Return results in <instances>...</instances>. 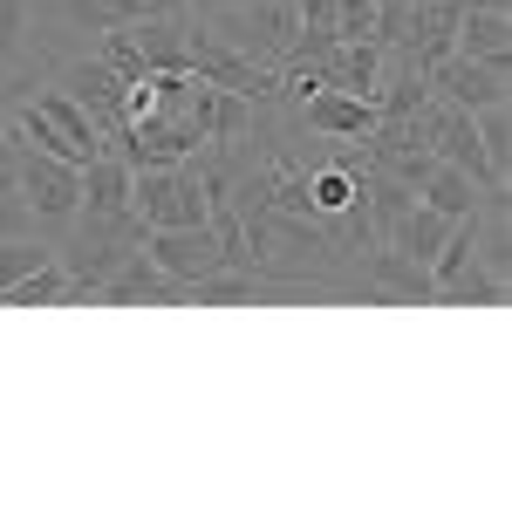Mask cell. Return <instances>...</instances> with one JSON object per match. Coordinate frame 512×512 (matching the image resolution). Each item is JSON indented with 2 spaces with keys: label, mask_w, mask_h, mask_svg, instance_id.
Masks as SVG:
<instances>
[{
  "label": "cell",
  "mask_w": 512,
  "mask_h": 512,
  "mask_svg": "<svg viewBox=\"0 0 512 512\" xmlns=\"http://www.w3.org/2000/svg\"><path fill=\"white\" fill-rule=\"evenodd\" d=\"M14 185H21V198H28L35 226H76V205H82V164L48 158V151H28V144H14Z\"/></svg>",
  "instance_id": "obj_2"
},
{
  "label": "cell",
  "mask_w": 512,
  "mask_h": 512,
  "mask_svg": "<svg viewBox=\"0 0 512 512\" xmlns=\"http://www.w3.org/2000/svg\"><path fill=\"white\" fill-rule=\"evenodd\" d=\"M144 14H192V7H185V0H137V21H144Z\"/></svg>",
  "instance_id": "obj_20"
},
{
  "label": "cell",
  "mask_w": 512,
  "mask_h": 512,
  "mask_svg": "<svg viewBox=\"0 0 512 512\" xmlns=\"http://www.w3.org/2000/svg\"><path fill=\"white\" fill-rule=\"evenodd\" d=\"M458 55H472V62H506V55H512V21H506V7L465 0V14H458Z\"/></svg>",
  "instance_id": "obj_11"
},
{
  "label": "cell",
  "mask_w": 512,
  "mask_h": 512,
  "mask_svg": "<svg viewBox=\"0 0 512 512\" xmlns=\"http://www.w3.org/2000/svg\"><path fill=\"white\" fill-rule=\"evenodd\" d=\"M437 308H506V280L499 274H478V260L458 280L437 287Z\"/></svg>",
  "instance_id": "obj_15"
},
{
  "label": "cell",
  "mask_w": 512,
  "mask_h": 512,
  "mask_svg": "<svg viewBox=\"0 0 512 512\" xmlns=\"http://www.w3.org/2000/svg\"><path fill=\"white\" fill-rule=\"evenodd\" d=\"M28 103H35L41 117H48L55 130H62V137H69V144H76V158H82V164H89V158H103V151H110V137H103V123L89 117V110H82V103L69 96V89H62V82H48V89H35Z\"/></svg>",
  "instance_id": "obj_8"
},
{
  "label": "cell",
  "mask_w": 512,
  "mask_h": 512,
  "mask_svg": "<svg viewBox=\"0 0 512 512\" xmlns=\"http://www.w3.org/2000/svg\"><path fill=\"white\" fill-rule=\"evenodd\" d=\"M424 82H431V96L458 103L465 117L492 110V103H506V62H472V55H458V48H451Z\"/></svg>",
  "instance_id": "obj_5"
},
{
  "label": "cell",
  "mask_w": 512,
  "mask_h": 512,
  "mask_svg": "<svg viewBox=\"0 0 512 512\" xmlns=\"http://www.w3.org/2000/svg\"><path fill=\"white\" fill-rule=\"evenodd\" d=\"M472 123H478V144H485L492 171H499V185H506V171H512V96L492 103V110H478Z\"/></svg>",
  "instance_id": "obj_16"
},
{
  "label": "cell",
  "mask_w": 512,
  "mask_h": 512,
  "mask_svg": "<svg viewBox=\"0 0 512 512\" xmlns=\"http://www.w3.org/2000/svg\"><path fill=\"white\" fill-rule=\"evenodd\" d=\"M185 287L178 280H164L158 267H151V253H123L117 267L103 274V287H96V301H110V308H123V301H178Z\"/></svg>",
  "instance_id": "obj_9"
},
{
  "label": "cell",
  "mask_w": 512,
  "mask_h": 512,
  "mask_svg": "<svg viewBox=\"0 0 512 512\" xmlns=\"http://www.w3.org/2000/svg\"><path fill=\"white\" fill-rule=\"evenodd\" d=\"M410 7H417V0H410Z\"/></svg>",
  "instance_id": "obj_23"
},
{
  "label": "cell",
  "mask_w": 512,
  "mask_h": 512,
  "mask_svg": "<svg viewBox=\"0 0 512 512\" xmlns=\"http://www.w3.org/2000/svg\"><path fill=\"white\" fill-rule=\"evenodd\" d=\"M301 123H308L315 137L369 144V130H376V103H369V96H349V89H335V82H321V89L301 96Z\"/></svg>",
  "instance_id": "obj_6"
},
{
  "label": "cell",
  "mask_w": 512,
  "mask_h": 512,
  "mask_svg": "<svg viewBox=\"0 0 512 512\" xmlns=\"http://www.w3.org/2000/svg\"><path fill=\"white\" fill-rule=\"evenodd\" d=\"M205 28L239 48L246 62L260 69H280L287 48H294V28H301V7L294 0H253V7H226V14H205Z\"/></svg>",
  "instance_id": "obj_1"
},
{
  "label": "cell",
  "mask_w": 512,
  "mask_h": 512,
  "mask_svg": "<svg viewBox=\"0 0 512 512\" xmlns=\"http://www.w3.org/2000/svg\"><path fill=\"white\" fill-rule=\"evenodd\" d=\"M62 301H76V287H69V274H62V260L35 267L28 280H14V287L0 294V308H62Z\"/></svg>",
  "instance_id": "obj_14"
},
{
  "label": "cell",
  "mask_w": 512,
  "mask_h": 512,
  "mask_svg": "<svg viewBox=\"0 0 512 512\" xmlns=\"http://www.w3.org/2000/svg\"><path fill=\"white\" fill-rule=\"evenodd\" d=\"M369 287H376V294H396V301H437L431 267H424V260H403L383 239H376V253H369Z\"/></svg>",
  "instance_id": "obj_12"
},
{
  "label": "cell",
  "mask_w": 512,
  "mask_h": 512,
  "mask_svg": "<svg viewBox=\"0 0 512 512\" xmlns=\"http://www.w3.org/2000/svg\"><path fill=\"white\" fill-rule=\"evenodd\" d=\"M48 260H55V246H48V239H35V233L0 239V294H7L14 280H28L35 267H48Z\"/></svg>",
  "instance_id": "obj_17"
},
{
  "label": "cell",
  "mask_w": 512,
  "mask_h": 512,
  "mask_svg": "<svg viewBox=\"0 0 512 512\" xmlns=\"http://www.w3.org/2000/svg\"><path fill=\"white\" fill-rule=\"evenodd\" d=\"M144 253H151V267H158L164 280H178V287H192V280L233 267L212 226H151V233H144Z\"/></svg>",
  "instance_id": "obj_4"
},
{
  "label": "cell",
  "mask_w": 512,
  "mask_h": 512,
  "mask_svg": "<svg viewBox=\"0 0 512 512\" xmlns=\"http://www.w3.org/2000/svg\"><path fill=\"white\" fill-rule=\"evenodd\" d=\"M21 35H28V0H0V62L21 48Z\"/></svg>",
  "instance_id": "obj_19"
},
{
  "label": "cell",
  "mask_w": 512,
  "mask_h": 512,
  "mask_svg": "<svg viewBox=\"0 0 512 512\" xmlns=\"http://www.w3.org/2000/svg\"><path fill=\"white\" fill-rule=\"evenodd\" d=\"M451 226H458V219H444L437 205H424V198H410V205H403V212L390 219V233H383V246H396L403 260H424V267H431V253L444 246V233H451Z\"/></svg>",
  "instance_id": "obj_10"
},
{
  "label": "cell",
  "mask_w": 512,
  "mask_h": 512,
  "mask_svg": "<svg viewBox=\"0 0 512 512\" xmlns=\"http://www.w3.org/2000/svg\"><path fill=\"white\" fill-rule=\"evenodd\" d=\"M62 89H69L82 110L103 123V137H110V130H123V76H117V69H103L96 55H82V62H69V69H62Z\"/></svg>",
  "instance_id": "obj_7"
},
{
  "label": "cell",
  "mask_w": 512,
  "mask_h": 512,
  "mask_svg": "<svg viewBox=\"0 0 512 512\" xmlns=\"http://www.w3.org/2000/svg\"><path fill=\"white\" fill-rule=\"evenodd\" d=\"M185 7H198V14H226V7H253V0H185Z\"/></svg>",
  "instance_id": "obj_21"
},
{
  "label": "cell",
  "mask_w": 512,
  "mask_h": 512,
  "mask_svg": "<svg viewBox=\"0 0 512 512\" xmlns=\"http://www.w3.org/2000/svg\"><path fill=\"white\" fill-rule=\"evenodd\" d=\"M185 55H192V69H185V76L212 82V89H233V96H246V103H274V96H280V69L246 62V55L226 48L212 28H185Z\"/></svg>",
  "instance_id": "obj_3"
},
{
  "label": "cell",
  "mask_w": 512,
  "mask_h": 512,
  "mask_svg": "<svg viewBox=\"0 0 512 512\" xmlns=\"http://www.w3.org/2000/svg\"><path fill=\"white\" fill-rule=\"evenodd\" d=\"M0 151H7V96H0Z\"/></svg>",
  "instance_id": "obj_22"
},
{
  "label": "cell",
  "mask_w": 512,
  "mask_h": 512,
  "mask_svg": "<svg viewBox=\"0 0 512 512\" xmlns=\"http://www.w3.org/2000/svg\"><path fill=\"white\" fill-rule=\"evenodd\" d=\"M376 7L383 0H335V41H376Z\"/></svg>",
  "instance_id": "obj_18"
},
{
  "label": "cell",
  "mask_w": 512,
  "mask_h": 512,
  "mask_svg": "<svg viewBox=\"0 0 512 512\" xmlns=\"http://www.w3.org/2000/svg\"><path fill=\"white\" fill-rule=\"evenodd\" d=\"M417 198H424V205H437L444 219H472L478 205H485V185H472L458 164H431V178L417 185Z\"/></svg>",
  "instance_id": "obj_13"
}]
</instances>
